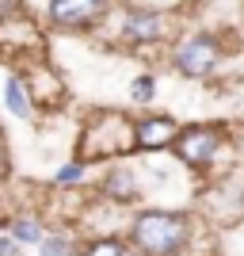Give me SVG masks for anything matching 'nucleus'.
<instances>
[{
  "label": "nucleus",
  "instance_id": "14",
  "mask_svg": "<svg viewBox=\"0 0 244 256\" xmlns=\"http://www.w3.org/2000/svg\"><path fill=\"white\" fill-rule=\"evenodd\" d=\"M153 96H157V80H153L149 73L134 76V84H130V100H134V104H149Z\"/></svg>",
  "mask_w": 244,
  "mask_h": 256
},
{
  "label": "nucleus",
  "instance_id": "12",
  "mask_svg": "<svg viewBox=\"0 0 244 256\" xmlns=\"http://www.w3.org/2000/svg\"><path fill=\"white\" fill-rule=\"evenodd\" d=\"M80 248H76L73 237L65 234H46L42 241H38V256H76Z\"/></svg>",
  "mask_w": 244,
  "mask_h": 256
},
{
  "label": "nucleus",
  "instance_id": "8",
  "mask_svg": "<svg viewBox=\"0 0 244 256\" xmlns=\"http://www.w3.org/2000/svg\"><path fill=\"white\" fill-rule=\"evenodd\" d=\"M99 195L111 199L118 206H130L141 199V184H138V172L126 168V164H115V168H107L103 184H99Z\"/></svg>",
  "mask_w": 244,
  "mask_h": 256
},
{
  "label": "nucleus",
  "instance_id": "7",
  "mask_svg": "<svg viewBox=\"0 0 244 256\" xmlns=\"http://www.w3.org/2000/svg\"><path fill=\"white\" fill-rule=\"evenodd\" d=\"M118 38L130 46H153L164 38V20H160V12H149V8H134L126 12V20L118 27Z\"/></svg>",
  "mask_w": 244,
  "mask_h": 256
},
{
  "label": "nucleus",
  "instance_id": "10",
  "mask_svg": "<svg viewBox=\"0 0 244 256\" xmlns=\"http://www.w3.org/2000/svg\"><path fill=\"white\" fill-rule=\"evenodd\" d=\"M4 104L15 118H31L34 115V104L27 96V84H23L19 76H8V84H4Z\"/></svg>",
  "mask_w": 244,
  "mask_h": 256
},
{
  "label": "nucleus",
  "instance_id": "5",
  "mask_svg": "<svg viewBox=\"0 0 244 256\" xmlns=\"http://www.w3.org/2000/svg\"><path fill=\"white\" fill-rule=\"evenodd\" d=\"M176 134H180V122L172 115H145L134 122V150H145V153L172 150Z\"/></svg>",
  "mask_w": 244,
  "mask_h": 256
},
{
  "label": "nucleus",
  "instance_id": "9",
  "mask_svg": "<svg viewBox=\"0 0 244 256\" xmlns=\"http://www.w3.org/2000/svg\"><path fill=\"white\" fill-rule=\"evenodd\" d=\"M8 230H11L8 237L15 241V245H38V241L46 237V222L38 218V214H15V218L8 222Z\"/></svg>",
  "mask_w": 244,
  "mask_h": 256
},
{
  "label": "nucleus",
  "instance_id": "1",
  "mask_svg": "<svg viewBox=\"0 0 244 256\" xmlns=\"http://www.w3.org/2000/svg\"><path fill=\"white\" fill-rule=\"evenodd\" d=\"M130 245L141 256H183L191 245V218L180 210H141L130 222Z\"/></svg>",
  "mask_w": 244,
  "mask_h": 256
},
{
  "label": "nucleus",
  "instance_id": "3",
  "mask_svg": "<svg viewBox=\"0 0 244 256\" xmlns=\"http://www.w3.org/2000/svg\"><path fill=\"white\" fill-rule=\"evenodd\" d=\"M225 146H229V134H225L222 122H195V126H183L180 134H176V142H172L176 157H180L191 172H206Z\"/></svg>",
  "mask_w": 244,
  "mask_h": 256
},
{
  "label": "nucleus",
  "instance_id": "6",
  "mask_svg": "<svg viewBox=\"0 0 244 256\" xmlns=\"http://www.w3.org/2000/svg\"><path fill=\"white\" fill-rule=\"evenodd\" d=\"M103 12H107V0H50V20L57 27H69V31L99 23Z\"/></svg>",
  "mask_w": 244,
  "mask_h": 256
},
{
  "label": "nucleus",
  "instance_id": "2",
  "mask_svg": "<svg viewBox=\"0 0 244 256\" xmlns=\"http://www.w3.org/2000/svg\"><path fill=\"white\" fill-rule=\"evenodd\" d=\"M134 153V118L122 111H96L76 142V160H118Z\"/></svg>",
  "mask_w": 244,
  "mask_h": 256
},
{
  "label": "nucleus",
  "instance_id": "4",
  "mask_svg": "<svg viewBox=\"0 0 244 256\" xmlns=\"http://www.w3.org/2000/svg\"><path fill=\"white\" fill-rule=\"evenodd\" d=\"M218 62H222V38L210 34V31L191 34V38H183V42L172 50V65H176V73L191 76V80L210 76Z\"/></svg>",
  "mask_w": 244,
  "mask_h": 256
},
{
  "label": "nucleus",
  "instance_id": "11",
  "mask_svg": "<svg viewBox=\"0 0 244 256\" xmlns=\"http://www.w3.org/2000/svg\"><path fill=\"white\" fill-rule=\"evenodd\" d=\"M76 256H130V248H126V241H118L115 234H103V237H92Z\"/></svg>",
  "mask_w": 244,
  "mask_h": 256
},
{
  "label": "nucleus",
  "instance_id": "16",
  "mask_svg": "<svg viewBox=\"0 0 244 256\" xmlns=\"http://www.w3.org/2000/svg\"><path fill=\"white\" fill-rule=\"evenodd\" d=\"M0 138H4V134H0ZM4 176H8V157H4V142H0V180H4Z\"/></svg>",
  "mask_w": 244,
  "mask_h": 256
},
{
  "label": "nucleus",
  "instance_id": "15",
  "mask_svg": "<svg viewBox=\"0 0 244 256\" xmlns=\"http://www.w3.org/2000/svg\"><path fill=\"white\" fill-rule=\"evenodd\" d=\"M19 252H23V245H15L8 234L0 237V256H19Z\"/></svg>",
  "mask_w": 244,
  "mask_h": 256
},
{
  "label": "nucleus",
  "instance_id": "17",
  "mask_svg": "<svg viewBox=\"0 0 244 256\" xmlns=\"http://www.w3.org/2000/svg\"><path fill=\"white\" fill-rule=\"evenodd\" d=\"M237 146H241V153H244V134H241V138H237Z\"/></svg>",
  "mask_w": 244,
  "mask_h": 256
},
{
  "label": "nucleus",
  "instance_id": "13",
  "mask_svg": "<svg viewBox=\"0 0 244 256\" xmlns=\"http://www.w3.org/2000/svg\"><path fill=\"white\" fill-rule=\"evenodd\" d=\"M84 176H88V164H84V160H69L65 168H57L53 184H57V188H73V184H80Z\"/></svg>",
  "mask_w": 244,
  "mask_h": 256
}]
</instances>
